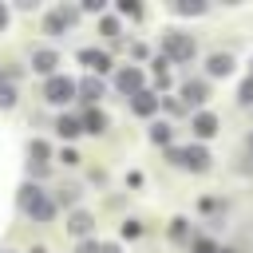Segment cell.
Returning <instances> with one entry per match:
<instances>
[{"label": "cell", "instance_id": "obj_1", "mask_svg": "<svg viewBox=\"0 0 253 253\" xmlns=\"http://www.w3.org/2000/svg\"><path fill=\"white\" fill-rule=\"evenodd\" d=\"M24 210H28L32 217H51V202H47L43 190H36V186L24 190Z\"/></svg>", "mask_w": 253, "mask_h": 253}, {"label": "cell", "instance_id": "obj_2", "mask_svg": "<svg viewBox=\"0 0 253 253\" xmlns=\"http://www.w3.org/2000/svg\"><path fill=\"white\" fill-rule=\"evenodd\" d=\"M174 162H182V166H190V170H206V166H210V154H206L202 146H186V150H174Z\"/></svg>", "mask_w": 253, "mask_h": 253}, {"label": "cell", "instance_id": "obj_3", "mask_svg": "<svg viewBox=\"0 0 253 253\" xmlns=\"http://www.w3.org/2000/svg\"><path fill=\"white\" fill-rule=\"evenodd\" d=\"M71 20H75V12H71V8H55V12L47 16V24H43V28H47L51 36H59V32H63V28L71 24Z\"/></svg>", "mask_w": 253, "mask_h": 253}, {"label": "cell", "instance_id": "obj_4", "mask_svg": "<svg viewBox=\"0 0 253 253\" xmlns=\"http://www.w3.org/2000/svg\"><path fill=\"white\" fill-rule=\"evenodd\" d=\"M71 95H75V83H71V79H51V83H47V99H51V103H63V99H71Z\"/></svg>", "mask_w": 253, "mask_h": 253}, {"label": "cell", "instance_id": "obj_5", "mask_svg": "<svg viewBox=\"0 0 253 253\" xmlns=\"http://www.w3.org/2000/svg\"><path fill=\"white\" fill-rule=\"evenodd\" d=\"M166 51L178 55V59H190V55H194V43L182 40V36H166Z\"/></svg>", "mask_w": 253, "mask_h": 253}, {"label": "cell", "instance_id": "obj_6", "mask_svg": "<svg viewBox=\"0 0 253 253\" xmlns=\"http://www.w3.org/2000/svg\"><path fill=\"white\" fill-rule=\"evenodd\" d=\"M213 130H217V119H213L210 111H202V115H194V134H198V138H210Z\"/></svg>", "mask_w": 253, "mask_h": 253}, {"label": "cell", "instance_id": "obj_7", "mask_svg": "<svg viewBox=\"0 0 253 253\" xmlns=\"http://www.w3.org/2000/svg\"><path fill=\"white\" fill-rule=\"evenodd\" d=\"M55 63H59V59H55L51 51H36V55H32V67H36V71H43V75H47Z\"/></svg>", "mask_w": 253, "mask_h": 253}, {"label": "cell", "instance_id": "obj_8", "mask_svg": "<svg viewBox=\"0 0 253 253\" xmlns=\"http://www.w3.org/2000/svg\"><path fill=\"white\" fill-rule=\"evenodd\" d=\"M182 95H186V103H206V83H198V79H194V83H186V87H182Z\"/></svg>", "mask_w": 253, "mask_h": 253}, {"label": "cell", "instance_id": "obj_9", "mask_svg": "<svg viewBox=\"0 0 253 253\" xmlns=\"http://www.w3.org/2000/svg\"><path fill=\"white\" fill-rule=\"evenodd\" d=\"M229 67H233L229 55H210V75H229Z\"/></svg>", "mask_w": 253, "mask_h": 253}, {"label": "cell", "instance_id": "obj_10", "mask_svg": "<svg viewBox=\"0 0 253 253\" xmlns=\"http://www.w3.org/2000/svg\"><path fill=\"white\" fill-rule=\"evenodd\" d=\"M119 87H123V91H134V95H138V71H134V67L119 71Z\"/></svg>", "mask_w": 253, "mask_h": 253}, {"label": "cell", "instance_id": "obj_11", "mask_svg": "<svg viewBox=\"0 0 253 253\" xmlns=\"http://www.w3.org/2000/svg\"><path fill=\"white\" fill-rule=\"evenodd\" d=\"M134 111H138V115H150V111H154V95L138 91V95H134Z\"/></svg>", "mask_w": 253, "mask_h": 253}, {"label": "cell", "instance_id": "obj_12", "mask_svg": "<svg viewBox=\"0 0 253 253\" xmlns=\"http://www.w3.org/2000/svg\"><path fill=\"white\" fill-rule=\"evenodd\" d=\"M83 63H87V67H107V55H103V51H91V47H87V51H83Z\"/></svg>", "mask_w": 253, "mask_h": 253}, {"label": "cell", "instance_id": "obj_13", "mask_svg": "<svg viewBox=\"0 0 253 253\" xmlns=\"http://www.w3.org/2000/svg\"><path fill=\"white\" fill-rule=\"evenodd\" d=\"M87 229H91V217L87 213H75L71 217V233H87Z\"/></svg>", "mask_w": 253, "mask_h": 253}, {"label": "cell", "instance_id": "obj_14", "mask_svg": "<svg viewBox=\"0 0 253 253\" xmlns=\"http://www.w3.org/2000/svg\"><path fill=\"white\" fill-rule=\"evenodd\" d=\"M55 130H59V134H67V138H71V134H75V130H79V123H75V119H59V126H55Z\"/></svg>", "mask_w": 253, "mask_h": 253}, {"label": "cell", "instance_id": "obj_15", "mask_svg": "<svg viewBox=\"0 0 253 253\" xmlns=\"http://www.w3.org/2000/svg\"><path fill=\"white\" fill-rule=\"evenodd\" d=\"M103 123H107V119H103L99 111H91V115H87V130H103Z\"/></svg>", "mask_w": 253, "mask_h": 253}, {"label": "cell", "instance_id": "obj_16", "mask_svg": "<svg viewBox=\"0 0 253 253\" xmlns=\"http://www.w3.org/2000/svg\"><path fill=\"white\" fill-rule=\"evenodd\" d=\"M150 134H154V142H170V126H166V123H158Z\"/></svg>", "mask_w": 253, "mask_h": 253}, {"label": "cell", "instance_id": "obj_17", "mask_svg": "<svg viewBox=\"0 0 253 253\" xmlns=\"http://www.w3.org/2000/svg\"><path fill=\"white\" fill-rule=\"evenodd\" d=\"M83 95H91V99H95V95H103V87H99V79H87V83H83Z\"/></svg>", "mask_w": 253, "mask_h": 253}, {"label": "cell", "instance_id": "obj_18", "mask_svg": "<svg viewBox=\"0 0 253 253\" xmlns=\"http://www.w3.org/2000/svg\"><path fill=\"white\" fill-rule=\"evenodd\" d=\"M16 103V91L12 87H0V107H12Z\"/></svg>", "mask_w": 253, "mask_h": 253}, {"label": "cell", "instance_id": "obj_19", "mask_svg": "<svg viewBox=\"0 0 253 253\" xmlns=\"http://www.w3.org/2000/svg\"><path fill=\"white\" fill-rule=\"evenodd\" d=\"M241 103H253V79L241 83Z\"/></svg>", "mask_w": 253, "mask_h": 253}, {"label": "cell", "instance_id": "obj_20", "mask_svg": "<svg viewBox=\"0 0 253 253\" xmlns=\"http://www.w3.org/2000/svg\"><path fill=\"white\" fill-rule=\"evenodd\" d=\"M32 154H36V158H47V146H43V142L36 138V142H32Z\"/></svg>", "mask_w": 253, "mask_h": 253}, {"label": "cell", "instance_id": "obj_21", "mask_svg": "<svg viewBox=\"0 0 253 253\" xmlns=\"http://www.w3.org/2000/svg\"><path fill=\"white\" fill-rule=\"evenodd\" d=\"M0 28H4V8H0Z\"/></svg>", "mask_w": 253, "mask_h": 253}, {"label": "cell", "instance_id": "obj_22", "mask_svg": "<svg viewBox=\"0 0 253 253\" xmlns=\"http://www.w3.org/2000/svg\"><path fill=\"white\" fill-rule=\"evenodd\" d=\"M249 146H253V138H249Z\"/></svg>", "mask_w": 253, "mask_h": 253}]
</instances>
